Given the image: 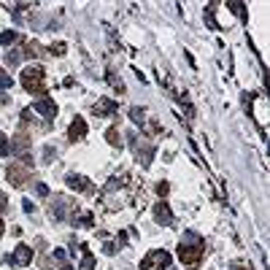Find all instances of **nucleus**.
Here are the masks:
<instances>
[{
    "label": "nucleus",
    "mask_w": 270,
    "mask_h": 270,
    "mask_svg": "<svg viewBox=\"0 0 270 270\" xmlns=\"http://www.w3.org/2000/svg\"><path fill=\"white\" fill-rule=\"evenodd\" d=\"M200 257H203V238L195 235V233H187L181 238V243H179V260L187 268H197Z\"/></svg>",
    "instance_id": "obj_1"
},
{
    "label": "nucleus",
    "mask_w": 270,
    "mask_h": 270,
    "mask_svg": "<svg viewBox=\"0 0 270 270\" xmlns=\"http://www.w3.org/2000/svg\"><path fill=\"white\" fill-rule=\"evenodd\" d=\"M19 81H22V87L30 92V95H38V92L46 89V81H43V68L41 65H30V68L22 70V76H19Z\"/></svg>",
    "instance_id": "obj_2"
},
{
    "label": "nucleus",
    "mask_w": 270,
    "mask_h": 270,
    "mask_svg": "<svg viewBox=\"0 0 270 270\" xmlns=\"http://www.w3.org/2000/svg\"><path fill=\"white\" fill-rule=\"evenodd\" d=\"M170 268V254L157 249V252H149L141 262V270H168Z\"/></svg>",
    "instance_id": "obj_3"
},
{
    "label": "nucleus",
    "mask_w": 270,
    "mask_h": 270,
    "mask_svg": "<svg viewBox=\"0 0 270 270\" xmlns=\"http://www.w3.org/2000/svg\"><path fill=\"white\" fill-rule=\"evenodd\" d=\"M32 108H35L41 116H46V119H54V116H57V103L51 100V97H46V95L43 97H35Z\"/></svg>",
    "instance_id": "obj_4"
},
{
    "label": "nucleus",
    "mask_w": 270,
    "mask_h": 270,
    "mask_svg": "<svg viewBox=\"0 0 270 270\" xmlns=\"http://www.w3.org/2000/svg\"><path fill=\"white\" fill-rule=\"evenodd\" d=\"M8 262H11V265H19V268L30 265V262H32V249L24 246V243H19V246L14 249V254L8 257Z\"/></svg>",
    "instance_id": "obj_5"
},
{
    "label": "nucleus",
    "mask_w": 270,
    "mask_h": 270,
    "mask_svg": "<svg viewBox=\"0 0 270 270\" xmlns=\"http://www.w3.org/2000/svg\"><path fill=\"white\" fill-rule=\"evenodd\" d=\"M5 179H8V184H14V187H22V184L30 179V168L8 165V170H5Z\"/></svg>",
    "instance_id": "obj_6"
},
{
    "label": "nucleus",
    "mask_w": 270,
    "mask_h": 270,
    "mask_svg": "<svg viewBox=\"0 0 270 270\" xmlns=\"http://www.w3.org/2000/svg\"><path fill=\"white\" fill-rule=\"evenodd\" d=\"M84 135H87V122H84L81 116H76V119L70 122V130H68V141H70V143H76V141H81Z\"/></svg>",
    "instance_id": "obj_7"
},
{
    "label": "nucleus",
    "mask_w": 270,
    "mask_h": 270,
    "mask_svg": "<svg viewBox=\"0 0 270 270\" xmlns=\"http://www.w3.org/2000/svg\"><path fill=\"white\" fill-rule=\"evenodd\" d=\"M65 181H68V187H70V189H76V192H92V181L87 179V176L70 173Z\"/></svg>",
    "instance_id": "obj_8"
},
{
    "label": "nucleus",
    "mask_w": 270,
    "mask_h": 270,
    "mask_svg": "<svg viewBox=\"0 0 270 270\" xmlns=\"http://www.w3.org/2000/svg\"><path fill=\"white\" fill-rule=\"evenodd\" d=\"M154 219L160 222V225H170V222H173V214H170V206L165 200L154 206Z\"/></svg>",
    "instance_id": "obj_9"
},
{
    "label": "nucleus",
    "mask_w": 270,
    "mask_h": 270,
    "mask_svg": "<svg viewBox=\"0 0 270 270\" xmlns=\"http://www.w3.org/2000/svg\"><path fill=\"white\" fill-rule=\"evenodd\" d=\"M114 111H116V103L114 100H100V103L95 105V114L97 116H108V114H114Z\"/></svg>",
    "instance_id": "obj_10"
},
{
    "label": "nucleus",
    "mask_w": 270,
    "mask_h": 270,
    "mask_svg": "<svg viewBox=\"0 0 270 270\" xmlns=\"http://www.w3.org/2000/svg\"><path fill=\"white\" fill-rule=\"evenodd\" d=\"M22 41V35H19L16 30H5L0 32V46H11V43H19Z\"/></svg>",
    "instance_id": "obj_11"
},
{
    "label": "nucleus",
    "mask_w": 270,
    "mask_h": 270,
    "mask_svg": "<svg viewBox=\"0 0 270 270\" xmlns=\"http://www.w3.org/2000/svg\"><path fill=\"white\" fill-rule=\"evenodd\" d=\"M24 60V51H8V54H5V65H8V68H16V65L19 62H22Z\"/></svg>",
    "instance_id": "obj_12"
},
{
    "label": "nucleus",
    "mask_w": 270,
    "mask_h": 270,
    "mask_svg": "<svg viewBox=\"0 0 270 270\" xmlns=\"http://www.w3.org/2000/svg\"><path fill=\"white\" fill-rule=\"evenodd\" d=\"M73 222H76V225H84V227H92V214H89V211H84V214H76Z\"/></svg>",
    "instance_id": "obj_13"
},
{
    "label": "nucleus",
    "mask_w": 270,
    "mask_h": 270,
    "mask_svg": "<svg viewBox=\"0 0 270 270\" xmlns=\"http://www.w3.org/2000/svg\"><path fill=\"white\" fill-rule=\"evenodd\" d=\"M105 141H108L111 146H119V130H116V127H111L108 133H105Z\"/></svg>",
    "instance_id": "obj_14"
},
{
    "label": "nucleus",
    "mask_w": 270,
    "mask_h": 270,
    "mask_svg": "<svg viewBox=\"0 0 270 270\" xmlns=\"http://www.w3.org/2000/svg\"><path fill=\"white\" fill-rule=\"evenodd\" d=\"M78 270H95V257L84 254V260H81V265H78Z\"/></svg>",
    "instance_id": "obj_15"
},
{
    "label": "nucleus",
    "mask_w": 270,
    "mask_h": 270,
    "mask_svg": "<svg viewBox=\"0 0 270 270\" xmlns=\"http://www.w3.org/2000/svg\"><path fill=\"white\" fill-rule=\"evenodd\" d=\"M24 54H27V57H38V54H41V43H35V41L27 43V46H24Z\"/></svg>",
    "instance_id": "obj_16"
},
{
    "label": "nucleus",
    "mask_w": 270,
    "mask_h": 270,
    "mask_svg": "<svg viewBox=\"0 0 270 270\" xmlns=\"http://www.w3.org/2000/svg\"><path fill=\"white\" fill-rule=\"evenodd\" d=\"M11 154V146H8V138L0 133V157H8Z\"/></svg>",
    "instance_id": "obj_17"
},
{
    "label": "nucleus",
    "mask_w": 270,
    "mask_h": 270,
    "mask_svg": "<svg viewBox=\"0 0 270 270\" xmlns=\"http://www.w3.org/2000/svg\"><path fill=\"white\" fill-rule=\"evenodd\" d=\"M230 8H233V11H238V14H241V19H243V22H246V5H243V3H230Z\"/></svg>",
    "instance_id": "obj_18"
},
{
    "label": "nucleus",
    "mask_w": 270,
    "mask_h": 270,
    "mask_svg": "<svg viewBox=\"0 0 270 270\" xmlns=\"http://www.w3.org/2000/svg\"><path fill=\"white\" fill-rule=\"evenodd\" d=\"M54 260H57V262H62V265H68V254H65L62 249H57V252H54Z\"/></svg>",
    "instance_id": "obj_19"
},
{
    "label": "nucleus",
    "mask_w": 270,
    "mask_h": 270,
    "mask_svg": "<svg viewBox=\"0 0 270 270\" xmlns=\"http://www.w3.org/2000/svg\"><path fill=\"white\" fill-rule=\"evenodd\" d=\"M51 54H65V43H51Z\"/></svg>",
    "instance_id": "obj_20"
},
{
    "label": "nucleus",
    "mask_w": 270,
    "mask_h": 270,
    "mask_svg": "<svg viewBox=\"0 0 270 270\" xmlns=\"http://www.w3.org/2000/svg\"><path fill=\"white\" fill-rule=\"evenodd\" d=\"M130 116H133L135 122H143V111L141 108H133V111H130Z\"/></svg>",
    "instance_id": "obj_21"
},
{
    "label": "nucleus",
    "mask_w": 270,
    "mask_h": 270,
    "mask_svg": "<svg viewBox=\"0 0 270 270\" xmlns=\"http://www.w3.org/2000/svg\"><path fill=\"white\" fill-rule=\"evenodd\" d=\"M43 160H46V162H51V160H54V149H51V146H46V151H43Z\"/></svg>",
    "instance_id": "obj_22"
},
{
    "label": "nucleus",
    "mask_w": 270,
    "mask_h": 270,
    "mask_svg": "<svg viewBox=\"0 0 270 270\" xmlns=\"http://www.w3.org/2000/svg\"><path fill=\"white\" fill-rule=\"evenodd\" d=\"M35 192L41 195V197H46V195H49V187H46V184H38V187H35Z\"/></svg>",
    "instance_id": "obj_23"
},
{
    "label": "nucleus",
    "mask_w": 270,
    "mask_h": 270,
    "mask_svg": "<svg viewBox=\"0 0 270 270\" xmlns=\"http://www.w3.org/2000/svg\"><path fill=\"white\" fill-rule=\"evenodd\" d=\"M157 192L165 197V195H168V184H165V181H160V184H157Z\"/></svg>",
    "instance_id": "obj_24"
},
{
    "label": "nucleus",
    "mask_w": 270,
    "mask_h": 270,
    "mask_svg": "<svg viewBox=\"0 0 270 270\" xmlns=\"http://www.w3.org/2000/svg\"><path fill=\"white\" fill-rule=\"evenodd\" d=\"M22 208L27 211V214H32V211H35V206H32V200H22Z\"/></svg>",
    "instance_id": "obj_25"
},
{
    "label": "nucleus",
    "mask_w": 270,
    "mask_h": 270,
    "mask_svg": "<svg viewBox=\"0 0 270 270\" xmlns=\"http://www.w3.org/2000/svg\"><path fill=\"white\" fill-rule=\"evenodd\" d=\"M5 206H8V197H5L3 192H0V214H3V211H5Z\"/></svg>",
    "instance_id": "obj_26"
},
{
    "label": "nucleus",
    "mask_w": 270,
    "mask_h": 270,
    "mask_svg": "<svg viewBox=\"0 0 270 270\" xmlns=\"http://www.w3.org/2000/svg\"><path fill=\"white\" fill-rule=\"evenodd\" d=\"M0 235H3V222H0Z\"/></svg>",
    "instance_id": "obj_27"
},
{
    "label": "nucleus",
    "mask_w": 270,
    "mask_h": 270,
    "mask_svg": "<svg viewBox=\"0 0 270 270\" xmlns=\"http://www.w3.org/2000/svg\"><path fill=\"white\" fill-rule=\"evenodd\" d=\"M238 270H249V268H243V265H238Z\"/></svg>",
    "instance_id": "obj_28"
}]
</instances>
